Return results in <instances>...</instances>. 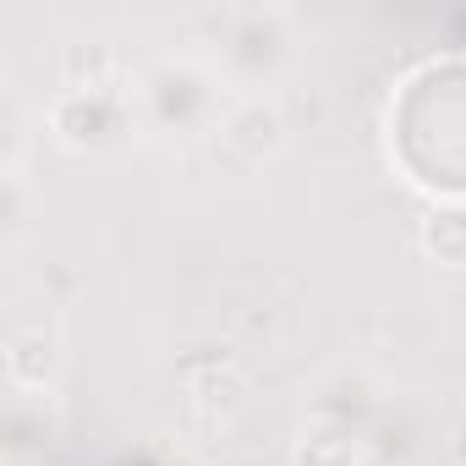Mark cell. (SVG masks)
I'll return each mask as SVG.
<instances>
[{"mask_svg": "<svg viewBox=\"0 0 466 466\" xmlns=\"http://www.w3.org/2000/svg\"><path fill=\"white\" fill-rule=\"evenodd\" d=\"M237 99V88L225 83V72L214 66V56H154L137 77H132V105H137V127L148 137L165 143H198L214 137L225 105Z\"/></svg>", "mask_w": 466, "mask_h": 466, "instance_id": "cell-1", "label": "cell"}, {"mask_svg": "<svg viewBox=\"0 0 466 466\" xmlns=\"http://www.w3.org/2000/svg\"><path fill=\"white\" fill-rule=\"evenodd\" d=\"M297 61V28L280 6H230L214 17V66L237 94H264Z\"/></svg>", "mask_w": 466, "mask_h": 466, "instance_id": "cell-2", "label": "cell"}, {"mask_svg": "<svg viewBox=\"0 0 466 466\" xmlns=\"http://www.w3.org/2000/svg\"><path fill=\"white\" fill-rule=\"evenodd\" d=\"M50 132L77 148V154H105L121 148L137 127V105H132V83H105V88H61L45 110Z\"/></svg>", "mask_w": 466, "mask_h": 466, "instance_id": "cell-3", "label": "cell"}, {"mask_svg": "<svg viewBox=\"0 0 466 466\" xmlns=\"http://www.w3.org/2000/svg\"><path fill=\"white\" fill-rule=\"evenodd\" d=\"M214 154H225L237 170H258L286 148V116L269 94H237L225 105L219 127H214Z\"/></svg>", "mask_w": 466, "mask_h": 466, "instance_id": "cell-4", "label": "cell"}, {"mask_svg": "<svg viewBox=\"0 0 466 466\" xmlns=\"http://www.w3.org/2000/svg\"><path fill=\"white\" fill-rule=\"evenodd\" d=\"M56 362H61V340L45 324L12 329V340H6V379L17 390H45L50 373H56Z\"/></svg>", "mask_w": 466, "mask_h": 466, "instance_id": "cell-5", "label": "cell"}, {"mask_svg": "<svg viewBox=\"0 0 466 466\" xmlns=\"http://www.w3.org/2000/svg\"><path fill=\"white\" fill-rule=\"evenodd\" d=\"M362 461V439L351 422H308L297 433V450H291V466H357Z\"/></svg>", "mask_w": 466, "mask_h": 466, "instance_id": "cell-6", "label": "cell"}, {"mask_svg": "<svg viewBox=\"0 0 466 466\" xmlns=\"http://www.w3.org/2000/svg\"><path fill=\"white\" fill-rule=\"evenodd\" d=\"M61 72H66V88H105V83H127L121 66H116V50L105 39H72L66 56H61Z\"/></svg>", "mask_w": 466, "mask_h": 466, "instance_id": "cell-7", "label": "cell"}, {"mask_svg": "<svg viewBox=\"0 0 466 466\" xmlns=\"http://www.w3.org/2000/svg\"><path fill=\"white\" fill-rule=\"evenodd\" d=\"M422 253L439 264H466V208H433L422 219Z\"/></svg>", "mask_w": 466, "mask_h": 466, "instance_id": "cell-8", "label": "cell"}]
</instances>
